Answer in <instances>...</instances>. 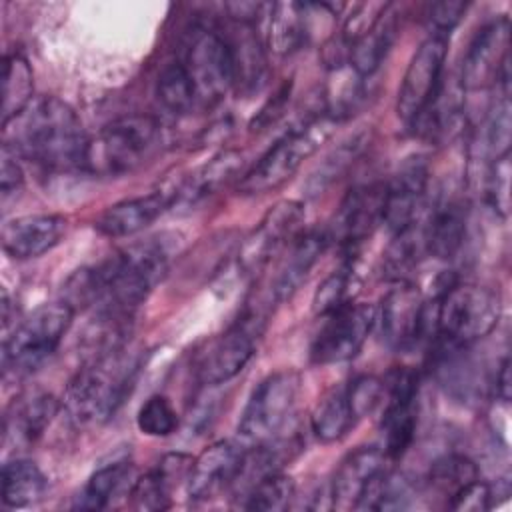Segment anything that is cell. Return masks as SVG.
I'll list each match as a JSON object with an SVG mask.
<instances>
[{
	"label": "cell",
	"instance_id": "cell-6",
	"mask_svg": "<svg viewBox=\"0 0 512 512\" xmlns=\"http://www.w3.org/2000/svg\"><path fill=\"white\" fill-rule=\"evenodd\" d=\"M500 308V298L494 290L470 282H452L442 288L434 302L436 340L472 346L496 328Z\"/></svg>",
	"mask_w": 512,
	"mask_h": 512
},
{
	"label": "cell",
	"instance_id": "cell-17",
	"mask_svg": "<svg viewBox=\"0 0 512 512\" xmlns=\"http://www.w3.org/2000/svg\"><path fill=\"white\" fill-rule=\"evenodd\" d=\"M246 446L232 440H218L206 446L196 458L186 478V492L192 500H208L232 486L242 470Z\"/></svg>",
	"mask_w": 512,
	"mask_h": 512
},
{
	"label": "cell",
	"instance_id": "cell-33",
	"mask_svg": "<svg viewBox=\"0 0 512 512\" xmlns=\"http://www.w3.org/2000/svg\"><path fill=\"white\" fill-rule=\"evenodd\" d=\"M356 418L346 398V386H334L314 406L310 416V428L320 442H336L344 438Z\"/></svg>",
	"mask_w": 512,
	"mask_h": 512
},
{
	"label": "cell",
	"instance_id": "cell-13",
	"mask_svg": "<svg viewBox=\"0 0 512 512\" xmlns=\"http://www.w3.org/2000/svg\"><path fill=\"white\" fill-rule=\"evenodd\" d=\"M384 412L380 420L382 450L388 460L400 458L414 442L418 424V374L406 366L384 378Z\"/></svg>",
	"mask_w": 512,
	"mask_h": 512
},
{
	"label": "cell",
	"instance_id": "cell-9",
	"mask_svg": "<svg viewBox=\"0 0 512 512\" xmlns=\"http://www.w3.org/2000/svg\"><path fill=\"white\" fill-rule=\"evenodd\" d=\"M178 60L192 82L200 106L218 104L234 86L230 50L224 34L216 28L196 24L188 32Z\"/></svg>",
	"mask_w": 512,
	"mask_h": 512
},
{
	"label": "cell",
	"instance_id": "cell-27",
	"mask_svg": "<svg viewBox=\"0 0 512 512\" xmlns=\"http://www.w3.org/2000/svg\"><path fill=\"white\" fill-rule=\"evenodd\" d=\"M398 34V10L394 4H386L376 22L350 46L348 64L360 76H372L386 60Z\"/></svg>",
	"mask_w": 512,
	"mask_h": 512
},
{
	"label": "cell",
	"instance_id": "cell-39",
	"mask_svg": "<svg viewBox=\"0 0 512 512\" xmlns=\"http://www.w3.org/2000/svg\"><path fill=\"white\" fill-rule=\"evenodd\" d=\"M510 496V486L506 480H498L496 484L482 482L480 478L472 480L464 488H460L450 502L446 504L452 510H464V512H482L490 510Z\"/></svg>",
	"mask_w": 512,
	"mask_h": 512
},
{
	"label": "cell",
	"instance_id": "cell-2",
	"mask_svg": "<svg viewBox=\"0 0 512 512\" xmlns=\"http://www.w3.org/2000/svg\"><path fill=\"white\" fill-rule=\"evenodd\" d=\"M168 268V252L154 238L136 242L98 266H90L94 282V314L132 318Z\"/></svg>",
	"mask_w": 512,
	"mask_h": 512
},
{
	"label": "cell",
	"instance_id": "cell-40",
	"mask_svg": "<svg viewBox=\"0 0 512 512\" xmlns=\"http://www.w3.org/2000/svg\"><path fill=\"white\" fill-rule=\"evenodd\" d=\"M180 418L172 402L162 396L154 394L150 396L136 414V426L142 434L152 438H166L178 430Z\"/></svg>",
	"mask_w": 512,
	"mask_h": 512
},
{
	"label": "cell",
	"instance_id": "cell-47",
	"mask_svg": "<svg viewBox=\"0 0 512 512\" xmlns=\"http://www.w3.org/2000/svg\"><path fill=\"white\" fill-rule=\"evenodd\" d=\"M24 182V172L18 162V154L2 144V156H0V192L2 200H6L10 194L18 192Z\"/></svg>",
	"mask_w": 512,
	"mask_h": 512
},
{
	"label": "cell",
	"instance_id": "cell-20",
	"mask_svg": "<svg viewBox=\"0 0 512 512\" xmlns=\"http://www.w3.org/2000/svg\"><path fill=\"white\" fill-rule=\"evenodd\" d=\"M388 456L380 446H360L338 466L330 482V508L356 510L370 484L386 472Z\"/></svg>",
	"mask_w": 512,
	"mask_h": 512
},
{
	"label": "cell",
	"instance_id": "cell-25",
	"mask_svg": "<svg viewBox=\"0 0 512 512\" xmlns=\"http://www.w3.org/2000/svg\"><path fill=\"white\" fill-rule=\"evenodd\" d=\"M192 466V456L172 452L142 476H136L128 496L138 510H166L170 508V492L178 480H186Z\"/></svg>",
	"mask_w": 512,
	"mask_h": 512
},
{
	"label": "cell",
	"instance_id": "cell-11",
	"mask_svg": "<svg viewBox=\"0 0 512 512\" xmlns=\"http://www.w3.org/2000/svg\"><path fill=\"white\" fill-rule=\"evenodd\" d=\"M462 92L492 86L510 92V20L498 16L484 24L472 38L460 70Z\"/></svg>",
	"mask_w": 512,
	"mask_h": 512
},
{
	"label": "cell",
	"instance_id": "cell-12",
	"mask_svg": "<svg viewBox=\"0 0 512 512\" xmlns=\"http://www.w3.org/2000/svg\"><path fill=\"white\" fill-rule=\"evenodd\" d=\"M376 322L384 344L396 352L416 346L430 326L434 330L430 306L426 304L420 288L408 280H396L384 294L380 308H376Z\"/></svg>",
	"mask_w": 512,
	"mask_h": 512
},
{
	"label": "cell",
	"instance_id": "cell-37",
	"mask_svg": "<svg viewBox=\"0 0 512 512\" xmlns=\"http://www.w3.org/2000/svg\"><path fill=\"white\" fill-rule=\"evenodd\" d=\"M242 168V156L238 152H222L220 156L212 158L206 166H202L190 180L178 188V200H198L206 194H212L222 184H226L238 170Z\"/></svg>",
	"mask_w": 512,
	"mask_h": 512
},
{
	"label": "cell",
	"instance_id": "cell-1",
	"mask_svg": "<svg viewBox=\"0 0 512 512\" xmlns=\"http://www.w3.org/2000/svg\"><path fill=\"white\" fill-rule=\"evenodd\" d=\"M12 122L16 128L4 132V144L18 156L54 172H84L90 136H86L84 126L70 104L56 96H44L32 102Z\"/></svg>",
	"mask_w": 512,
	"mask_h": 512
},
{
	"label": "cell",
	"instance_id": "cell-19",
	"mask_svg": "<svg viewBox=\"0 0 512 512\" xmlns=\"http://www.w3.org/2000/svg\"><path fill=\"white\" fill-rule=\"evenodd\" d=\"M386 200V184L370 182L354 186L342 200L334 224L332 238L344 246H356L366 240L378 224H382Z\"/></svg>",
	"mask_w": 512,
	"mask_h": 512
},
{
	"label": "cell",
	"instance_id": "cell-16",
	"mask_svg": "<svg viewBox=\"0 0 512 512\" xmlns=\"http://www.w3.org/2000/svg\"><path fill=\"white\" fill-rule=\"evenodd\" d=\"M428 188V162L424 156L406 158L396 170L394 178L386 184L382 224L400 234L418 224Z\"/></svg>",
	"mask_w": 512,
	"mask_h": 512
},
{
	"label": "cell",
	"instance_id": "cell-4",
	"mask_svg": "<svg viewBox=\"0 0 512 512\" xmlns=\"http://www.w3.org/2000/svg\"><path fill=\"white\" fill-rule=\"evenodd\" d=\"M160 122L148 114L122 116L88 138L84 172L96 176H124L140 168L156 150Z\"/></svg>",
	"mask_w": 512,
	"mask_h": 512
},
{
	"label": "cell",
	"instance_id": "cell-43",
	"mask_svg": "<svg viewBox=\"0 0 512 512\" xmlns=\"http://www.w3.org/2000/svg\"><path fill=\"white\" fill-rule=\"evenodd\" d=\"M350 270H334L316 288L312 296V312L316 316H330L350 300Z\"/></svg>",
	"mask_w": 512,
	"mask_h": 512
},
{
	"label": "cell",
	"instance_id": "cell-29",
	"mask_svg": "<svg viewBox=\"0 0 512 512\" xmlns=\"http://www.w3.org/2000/svg\"><path fill=\"white\" fill-rule=\"evenodd\" d=\"M134 468L130 462L120 460L98 468L88 482L84 484L82 492L74 500V508L78 510H104L112 504V500L120 494H128L134 484Z\"/></svg>",
	"mask_w": 512,
	"mask_h": 512
},
{
	"label": "cell",
	"instance_id": "cell-46",
	"mask_svg": "<svg viewBox=\"0 0 512 512\" xmlns=\"http://www.w3.org/2000/svg\"><path fill=\"white\" fill-rule=\"evenodd\" d=\"M468 4L466 2H452V0H444V2H434L428 6V24L434 30L432 34L438 36H446L456 28V24L462 20L464 12H466Z\"/></svg>",
	"mask_w": 512,
	"mask_h": 512
},
{
	"label": "cell",
	"instance_id": "cell-28",
	"mask_svg": "<svg viewBox=\"0 0 512 512\" xmlns=\"http://www.w3.org/2000/svg\"><path fill=\"white\" fill-rule=\"evenodd\" d=\"M58 408V400L50 394H34L30 398H22V402L12 406V412L4 420V442L28 448L44 434Z\"/></svg>",
	"mask_w": 512,
	"mask_h": 512
},
{
	"label": "cell",
	"instance_id": "cell-24",
	"mask_svg": "<svg viewBox=\"0 0 512 512\" xmlns=\"http://www.w3.org/2000/svg\"><path fill=\"white\" fill-rule=\"evenodd\" d=\"M328 238L330 236L326 232L310 230L290 240V246L282 256V260L278 262L276 274L270 282V292H268L270 300L282 302L300 288V284L306 280L316 260L322 256L328 244Z\"/></svg>",
	"mask_w": 512,
	"mask_h": 512
},
{
	"label": "cell",
	"instance_id": "cell-38",
	"mask_svg": "<svg viewBox=\"0 0 512 512\" xmlns=\"http://www.w3.org/2000/svg\"><path fill=\"white\" fill-rule=\"evenodd\" d=\"M156 96L158 102L172 114H188L194 106H198L192 82L180 60L164 66L156 82Z\"/></svg>",
	"mask_w": 512,
	"mask_h": 512
},
{
	"label": "cell",
	"instance_id": "cell-23",
	"mask_svg": "<svg viewBox=\"0 0 512 512\" xmlns=\"http://www.w3.org/2000/svg\"><path fill=\"white\" fill-rule=\"evenodd\" d=\"M224 40L230 50L234 88L246 96L260 92L268 80V58L252 26L234 22Z\"/></svg>",
	"mask_w": 512,
	"mask_h": 512
},
{
	"label": "cell",
	"instance_id": "cell-42",
	"mask_svg": "<svg viewBox=\"0 0 512 512\" xmlns=\"http://www.w3.org/2000/svg\"><path fill=\"white\" fill-rule=\"evenodd\" d=\"M510 92H500V100L492 108L488 122H486V154L490 162L510 154V136H512V120H510Z\"/></svg>",
	"mask_w": 512,
	"mask_h": 512
},
{
	"label": "cell",
	"instance_id": "cell-14",
	"mask_svg": "<svg viewBox=\"0 0 512 512\" xmlns=\"http://www.w3.org/2000/svg\"><path fill=\"white\" fill-rule=\"evenodd\" d=\"M446 54L448 38L438 34H430L412 54L396 98L398 118L406 124L412 126L436 96L442 84Z\"/></svg>",
	"mask_w": 512,
	"mask_h": 512
},
{
	"label": "cell",
	"instance_id": "cell-22",
	"mask_svg": "<svg viewBox=\"0 0 512 512\" xmlns=\"http://www.w3.org/2000/svg\"><path fill=\"white\" fill-rule=\"evenodd\" d=\"M66 232V218L60 214L18 216L2 226V250L14 260H32L50 252Z\"/></svg>",
	"mask_w": 512,
	"mask_h": 512
},
{
	"label": "cell",
	"instance_id": "cell-15",
	"mask_svg": "<svg viewBox=\"0 0 512 512\" xmlns=\"http://www.w3.org/2000/svg\"><path fill=\"white\" fill-rule=\"evenodd\" d=\"M376 324V308L372 304L348 302L326 316L320 332L310 346L314 364H340L352 360L368 340Z\"/></svg>",
	"mask_w": 512,
	"mask_h": 512
},
{
	"label": "cell",
	"instance_id": "cell-34",
	"mask_svg": "<svg viewBox=\"0 0 512 512\" xmlns=\"http://www.w3.org/2000/svg\"><path fill=\"white\" fill-rule=\"evenodd\" d=\"M364 94V76H360L348 62L330 68L326 82V108L324 112L340 122L350 116Z\"/></svg>",
	"mask_w": 512,
	"mask_h": 512
},
{
	"label": "cell",
	"instance_id": "cell-3",
	"mask_svg": "<svg viewBox=\"0 0 512 512\" xmlns=\"http://www.w3.org/2000/svg\"><path fill=\"white\" fill-rule=\"evenodd\" d=\"M140 372V356L124 346L90 358L64 392V410L76 426H100L130 396Z\"/></svg>",
	"mask_w": 512,
	"mask_h": 512
},
{
	"label": "cell",
	"instance_id": "cell-36",
	"mask_svg": "<svg viewBox=\"0 0 512 512\" xmlns=\"http://www.w3.org/2000/svg\"><path fill=\"white\" fill-rule=\"evenodd\" d=\"M296 494L294 480L284 472H270L256 480L244 492V502L240 504L246 510H262V512H278L286 510Z\"/></svg>",
	"mask_w": 512,
	"mask_h": 512
},
{
	"label": "cell",
	"instance_id": "cell-35",
	"mask_svg": "<svg viewBox=\"0 0 512 512\" xmlns=\"http://www.w3.org/2000/svg\"><path fill=\"white\" fill-rule=\"evenodd\" d=\"M476 478H478V468L470 458L462 454H446L430 466L426 480H428V488L436 496L444 498L448 504L450 498L460 488H464Z\"/></svg>",
	"mask_w": 512,
	"mask_h": 512
},
{
	"label": "cell",
	"instance_id": "cell-30",
	"mask_svg": "<svg viewBox=\"0 0 512 512\" xmlns=\"http://www.w3.org/2000/svg\"><path fill=\"white\" fill-rule=\"evenodd\" d=\"M48 488L44 472L26 458L6 460L2 464V504L24 508L38 502Z\"/></svg>",
	"mask_w": 512,
	"mask_h": 512
},
{
	"label": "cell",
	"instance_id": "cell-5",
	"mask_svg": "<svg viewBox=\"0 0 512 512\" xmlns=\"http://www.w3.org/2000/svg\"><path fill=\"white\" fill-rule=\"evenodd\" d=\"M336 124L338 122L334 118L322 112L288 130L256 160L248 172L242 174L238 192L244 196H256L286 184L298 172L302 162L330 138Z\"/></svg>",
	"mask_w": 512,
	"mask_h": 512
},
{
	"label": "cell",
	"instance_id": "cell-10",
	"mask_svg": "<svg viewBox=\"0 0 512 512\" xmlns=\"http://www.w3.org/2000/svg\"><path fill=\"white\" fill-rule=\"evenodd\" d=\"M266 312L246 310L224 334L212 338L196 358V378L204 386H218L232 380L256 352V340L262 334Z\"/></svg>",
	"mask_w": 512,
	"mask_h": 512
},
{
	"label": "cell",
	"instance_id": "cell-44",
	"mask_svg": "<svg viewBox=\"0 0 512 512\" xmlns=\"http://www.w3.org/2000/svg\"><path fill=\"white\" fill-rule=\"evenodd\" d=\"M346 398L350 410L358 420L372 414L384 400V380L374 374H360L346 384Z\"/></svg>",
	"mask_w": 512,
	"mask_h": 512
},
{
	"label": "cell",
	"instance_id": "cell-18",
	"mask_svg": "<svg viewBox=\"0 0 512 512\" xmlns=\"http://www.w3.org/2000/svg\"><path fill=\"white\" fill-rule=\"evenodd\" d=\"M306 212L304 206L296 200H280L276 202L254 228V232L246 238L240 250V264L246 270H258L264 266L270 256L282 246L296 238L300 226L304 224Z\"/></svg>",
	"mask_w": 512,
	"mask_h": 512
},
{
	"label": "cell",
	"instance_id": "cell-49",
	"mask_svg": "<svg viewBox=\"0 0 512 512\" xmlns=\"http://www.w3.org/2000/svg\"><path fill=\"white\" fill-rule=\"evenodd\" d=\"M510 358L506 356L500 366H498V372H496V394L502 402H510Z\"/></svg>",
	"mask_w": 512,
	"mask_h": 512
},
{
	"label": "cell",
	"instance_id": "cell-7",
	"mask_svg": "<svg viewBox=\"0 0 512 512\" xmlns=\"http://www.w3.org/2000/svg\"><path fill=\"white\" fill-rule=\"evenodd\" d=\"M74 308L60 302L42 304L16 324L2 344L4 374L24 376L40 368L72 326Z\"/></svg>",
	"mask_w": 512,
	"mask_h": 512
},
{
	"label": "cell",
	"instance_id": "cell-21",
	"mask_svg": "<svg viewBox=\"0 0 512 512\" xmlns=\"http://www.w3.org/2000/svg\"><path fill=\"white\" fill-rule=\"evenodd\" d=\"M178 200V188L154 190L146 196L126 198L108 206L94 222V228L108 238H126L148 228Z\"/></svg>",
	"mask_w": 512,
	"mask_h": 512
},
{
	"label": "cell",
	"instance_id": "cell-45",
	"mask_svg": "<svg viewBox=\"0 0 512 512\" xmlns=\"http://www.w3.org/2000/svg\"><path fill=\"white\" fill-rule=\"evenodd\" d=\"M510 154L496 158L490 162V168L486 172V200L490 206L506 218L508 204H510Z\"/></svg>",
	"mask_w": 512,
	"mask_h": 512
},
{
	"label": "cell",
	"instance_id": "cell-41",
	"mask_svg": "<svg viewBox=\"0 0 512 512\" xmlns=\"http://www.w3.org/2000/svg\"><path fill=\"white\" fill-rule=\"evenodd\" d=\"M364 140L354 136L348 142H342L334 152H330L324 162L318 166V170L310 176L308 180V192L310 194H320L326 186H330L358 156Z\"/></svg>",
	"mask_w": 512,
	"mask_h": 512
},
{
	"label": "cell",
	"instance_id": "cell-26",
	"mask_svg": "<svg viewBox=\"0 0 512 512\" xmlns=\"http://www.w3.org/2000/svg\"><path fill=\"white\" fill-rule=\"evenodd\" d=\"M466 236V210L462 202L454 198H446L434 204L428 222L422 226L424 250L438 258L450 260L454 258Z\"/></svg>",
	"mask_w": 512,
	"mask_h": 512
},
{
	"label": "cell",
	"instance_id": "cell-8",
	"mask_svg": "<svg viewBox=\"0 0 512 512\" xmlns=\"http://www.w3.org/2000/svg\"><path fill=\"white\" fill-rule=\"evenodd\" d=\"M300 374L280 370L266 376L250 394L238 422V438L246 448L262 446L280 436L294 414Z\"/></svg>",
	"mask_w": 512,
	"mask_h": 512
},
{
	"label": "cell",
	"instance_id": "cell-32",
	"mask_svg": "<svg viewBox=\"0 0 512 512\" xmlns=\"http://www.w3.org/2000/svg\"><path fill=\"white\" fill-rule=\"evenodd\" d=\"M34 96V72L30 62L18 54L10 52L2 60V126L18 118L30 104Z\"/></svg>",
	"mask_w": 512,
	"mask_h": 512
},
{
	"label": "cell",
	"instance_id": "cell-48",
	"mask_svg": "<svg viewBox=\"0 0 512 512\" xmlns=\"http://www.w3.org/2000/svg\"><path fill=\"white\" fill-rule=\"evenodd\" d=\"M288 98H290V84H284V86L276 92V96H272V100H268V102L260 108V112L254 116L250 128H252V130H266L270 124H274V122L282 116Z\"/></svg>",
	"mask_w": 512,
	"mask_h": 512
},
{
	"label": "cell",
	"instance_id": "cell-31",
	"mask_svg": "<svg viewBox=\"0 0 512 512\" xmlns=\"http://www.w3.org/2000/svg\"><path fill=\"white\" fill-rule=\"evenodd\" d=\"M308 6L286 2L270 4L268 44L278 56H288L304 46L308 40Z\"/></svg>",
	"mask_w": 512,
	"mask_h": 512
}]
</instances>
